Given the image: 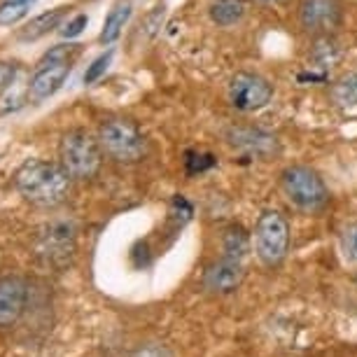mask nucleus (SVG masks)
Returning a JSON list of instances; mask_svg holds the SVG:
<instances>
[{"label":"nucleus","mask_w":357,"mask_h":357,"mask_svg":"<svg viewBox=\"0 0 357 357\" xmlns=\"http://www.w3.org/2000/svg\"><path fill=\"white\" fill-rule=\"evenodd\" d=\"M329 96L339 107H357V70L346 73L336 79L329 89Z\"/></svg>","instance_id":"obj_18"},{"label":"nucleus","mask_w":357,"mask_h":357,"mask_svg":"<svg viewBox=\"0 0 357 357\" xmlns=\"http://www.w3.org/2000/svg\"><path fill=\"white\" fill-rule=\"evenodd\" d=\"M29 287L22 278H3L0 280V327H12L22 318Z\"/></svg>","instance_id":"obj_12"},{"label":"nucleus","mask_w":357,"mask_h":357,"mask_svg":"<svg viewBox=\"0 0 357 357\" xmlns=\"http://www.w3.org/2000/svg\"><path fill=\"white\" fill-rule=\"evenodd\" d=\"M255 255L264 266H278L289 250V225L278 211H266L259 215L255 227Z\"/></svg>","instance_id":"obj_6"},{"label":"nucleus","mask_w":357,"mask_h":357,"mask_svg":"<svg viewBox=\"0 0 357 357\" xmlns=\"http://www.w3.org/2000/svg\"><path fill=\"white\" fill-rule=\"evenodd\" d=\"M131 357H173V355H171V350H168L166 346H159V343H150V346L138 348Z\"/></svg>","instance_id":"obj_26"},{"label":"nucleus","mask_w":357,"mask_h":357,"mask_svg":"<svg viewBox=\"0 0 357 357\" xmlns=\"http://www.w3.org/2000/svg\"><path fill=\"white\" fill-rule=\"evenodd\" d=\"M280 187L289 204L304 213H318L329 201L325 180L308 166L285 168L280 175Z\"/></svg>","instance_id":"obj_5"},{"label":"nucleus","mask_w":357,"mask_h":357,"mask_svg":"<svg viewBox=\"0 0 357 357\" xmlns=\"http://www.w3.org/2000/svg\"><path fill=\"white\" fill-rule=\"evenodd\" d=\"M98 145L117 164H136L145 157L147 140L131 119H107L98 129Z\"/></svg>","instance_id":"obj_4"},{"label":"nucleus","mask_w":357,"mask_h":357,"mask_svg":"<svg viewBox=\"0 0 357 357\" xmlns=\"http://www.w3.org/2000/svg\"><path fill=\"white\" fill-rule=\"evenodd\" d=\"M110 59H112V52H105V54H100L98 59H93L91 66L84 73V84H93L96 79H100V75H103L107 70V66H110Z\"/></svg>","instance_id":"obj_22"},{"label":"nucleus","mask_w":357,"mask_h":357,"mask_svg":"<svg viewBox=\"0 0 357 357\" xmlns=\"http://www.w3.org/2000/svg\"><path fill=\"white\" fill-rule=\"evenodd\" d=\"M131 0H117V3L112 5V10L107 12L105 17V24H103V31H100V43L103 45H112L114 40H117L119 36H122V29L126 26V22H129L131 17Z\"/></svg>","instance_id":"obj_14"},{"label":"nucleus","mask_w":357,"mask_h":357,"mask_svg":"<svg viewBox=\"0 0 357 357\" xmlns=\"http://www.w3.org/2000/svg\"><path fill=\"white\" fill-rule=\"evenodd\" d=\"M227 98L236 110L255 112L271 103L273 86L268 79H264L261 75H255V73H236V75L229 79Z\"/></svg>","instance_id":"obj_8"},{"label":"nucleus","mask_w":357,"mask_h":357,"mask_svg":"<svg viewBox=\"0 0 357 357\" xmlns=\"http://www.w3.org/2000/svg\"><path fill=\"white\" fill-rule=\"evenodd\" d=\"M341 59V45L336 43L332 36H318L313 50H311V63L313 68L329 70L339 63Z\"/></svg>","instance_id":"obj_15"},{"label":"nucleus","mask_w":357,"mask_h":357,"mask_svg":"<svg viewBox=\"0 0 357 357\" xmlns=\"http://www.w3.org/2000/svg\"><path fill=\"white\" fill-rule=\"evenodd\" d=\"M222 250H225V257L245 261L250 252V236L241 225H231L222 236Z\"/></svg>","instance_id":"obj_16"},{"label":"nucleus","mask_w":357,"mask_h":357,"mask_svg":"<svg viewBox=\"0 0 357 357\" xmlns=\"http://www.w3.org/2000/svg\"><path fill=\"white\" fill-rule=\"evenodd\" d=\"M215 166V157L213 154H204V152H190L185 159V168L190 175H197V173H204L208 168Z\"/></svg>","instance_id":"obj_21"},{"label":"nucleus","mask_w":357,"mask_h":357,"mask_svg":"<svg viewBox=\"0 0 357 357\" xmlns=\"http://www.w3.org/2000/svg\"><path fill=\"white\" fill-rule=\"evenodd\" d=\"M86 24H89V17L86 15H77L75 19H70L68 24H66V29L61 31V36L66 40H70V38H77L79 33H82L86 29Z\"/></svg>","instance_id":"obj_25"},{"label":"nucleus","mask_w":357,"mask_h":357,"mask_svg":"<svg viewBox=\"0 0 357 357\" xmlns=\"http://www.w3.org/2000/svg\"><path fill=\"white\" fill-rule=\"evenodd\" d=\"M227 143L234 150L248 154L255 159H271L273 154L280 152V143L273 133H266L255 126H229L225 133Z\"/></svg>","instance_id":"obj_10"},{"label":"nucleus","mask_w":357,"mask_h":357,"mask_svg":"<svg viewBox=\"0 0 357 357\" xmlns=\"http://www.w3.org/2000/svg\"><path fill=\"white\" fill-rule=\"evenodd\" d=\"M164 15H166V8L164 5H157L150 15L145 17V22H143V29H145V33L147 36H154L159 29H161V22H164Z\"/></svg>","instance_id":"obj_23"},{"label":"nucleus","mask_w":357,"mask_h":357,"mask_svg":"<svg viewBox=\"0 0 357 357\" xmlns=\"http://www.w3.org/2000/svg\"><path fill=\"white\" fill-rule=\"evenodd\" d=\"M70 175L61 164L29 159L17 168L15 185L19 194L38 208H56L70 194Z\"/></svg>","instance_id":"obj_1"},{"label":"nucleus","mask_w":357,"mask_h":357,"mask_svg":"<svg viewBox=\"0 0 357 357\" xmlns=\"http://www.w3.org/2000/svg\"><path fill=\"white\" fill-rule=\"evenodd\" d=\"M63 17H66V8L43 12V15H38L36 19H31L29 24H24L22 29H19L17 38L22 40V43H36V40L50 36L54 29H59L63 22Z\"/></svg>","instance_id":"obj_13"},{"label":"nucleus","mask_w":357,"mask_h":357,"mask_svg":"<svg viewBox=\"0 0 357 357\" xmlns=\"http://www.w3.org/2000/svg\"><path fill=\"white\" fill-rule=\"evenodd\" d=\"M29 0H3L0 3V26H15L31 12Z\"/></svg>","instance_id":"obj_19"},{"label":"nucleus","mask_w":357,"mask_h":357,"mask_svg":"<svg viewBox=\"0 0 357 357\" xmlns=\"http://www.w3.org/2000/svg\"><path fill=\"white\" fill-rule=\"evenodd\" d=\"M243 261L222 257L220 261H213L204 273V289L208 294H231L234 289L243 282Z\"/></svg>","instance_id":"obj_11"},{"label":"nucleus","mask_w":357,"mask_h":357,"mask_svg":"<svg viewBox=\"0 0 357 357\" xmlns=\"http://www.w3.org/2000/svg\"><path fill=\"white\" fill-rule=\"evenodd\" d=\"M59 159L73 180H91L103 164V150L98 138L89 136L84 129H73L63 133L59 143Z\"/></svg>","instance_id":"obj_3"},{"label":"nucleus","mask_w":357,"mask_h":357,"mask_svg":"<svg viewBox=\"0 0 357 357\" xmlns=\"http://www.w3.org/2000/svg\"><path fill=\"white\" fill-rule=\"evenodd\" d=\"M22 105H24V98L19 96V89L15 86V89L8 91L3 98H0V114L15 112V110H19V107H22Z\"/></svg>","instance_id":"obj_24"},{"label":"nucleus","mask_w":357,"mask_h":357,"mask_svg":"<svg viewBox=\"0 0 357 357\" xmlns=\"http://www.w3.org/2000/svg\"><path fill=\"white\" fill-rule=\"evenodd\" d=\"M73 222H52L45 225L38 236L36 255L45 266L63 268L70 264L77 250V236Z\"/></svg>","instance_id":"obj_7"},{"label":"nucleus","mask_w":357,"mask_h":357,"mask_svg":"<svg viewBox=\"0 0 357 357\" xmlns=\"http://www.w3.org/2000/svg\"><path fill=\"white\" fill-rule=\"evenodd\" d=\"M17 63H10V61H0V89H5V86H10L15 82L17 77Z\"/></svg>","instance_id":"obj_27"},{"label":"nucleus","mask_w":357,"mask_h":357,"mask_svg":"<svg viewBox=\"0 0 357 357\" xmlns=\"http://www.w3.org/2000/svg\"><path fill=\"white\" fill-rule=\"evenodd\" d=\"M245 0H213L211 5V19L213 24L222 26H234L245 17Z\"/></svg>","instance_id":"obj_17"},{"label":"nucleus","mask_w":357,"mask_h":357,"mask_svg":"<svg viewBox=\"0 0 357 357\" xmlns=\"http://www.w3.org/2000/svg\"><path fill=\"white\" fill-rule=\"evenodd\" d=\"M29 3H36V0H29Z\"/></svg>","instance_id":"obj_29"},{"label":"nucleus","mask_w":357,"mask_h":357,"mask_svg":"<svg viewBox=\"0 0 357 357\" xmlns=\"http://www.w3.org/2000/svg\"><path fill=\"white\" fill-rule=\"evenodd\" d=\"M259 3H282V0H259Z\"/></svg>","instance_id":"obj_28"},{"label":"nucleus","mask_w":357,"mask_h":357,"mask_svg":"<svg viewBox=\"0 0 357 357\" xmlns=\"http://www.w3.org/2000/svg\"><path fill=\"white\" fill-rule=\"evenodd\" d=\"M79 47L82 45L52 47V50L38 61L36 73H33V77L29 82L26 98L33 100V103H43V100H47L61 89L73 70V61H75V56L79 54Z\"/></svg>","instance_id":"obj_2"},{"label":"nucleus","mask_w":357,"mask_h":357,"mask_svg":"<svg viewBox=\"0 0 357 357\" xmlns=\"http://www.w3.org/2000/svg\"><path fill=\"white\" fill-rule=\"evenodd\" d=\"M341 252H343V259H346L348 264L357 266V225L343 229V234H341Z\"/></svg>","instance_id":"obj_20"},{"label":"nucleus","mask_w":357,"mask_h":357,"mask_svg":"<svg viewBox=\"0 0 357 357\" xmlns=\"http://www.w3.org/2000/svg\"><path fill=\"white\" fill-rule=\"evenodd\" d=\"M343 22V8L339 0H301L299 24L313 36H332Z\"/></svg>","instance_id":"obj_9"}]
</instances>
